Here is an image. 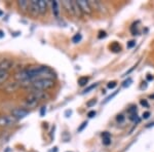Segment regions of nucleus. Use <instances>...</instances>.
Masks as SVG:
<instances>
[{
  "label": "nucleus",
  "instance_id": "obj_1",
  "mask_svg": "<svg viewBox=\"0 0 154 152\" xmlns=\"http://www.w3.org/2000/svg\"><path fill=\"white\" fill-rule=\"evenodd\" d=\"M54 85V81L53 79L48 78H40L34 80L33 82L30 83V86L34 89V91H45V89L51 88Z\"/></svg>",
  "mask_w": 154,
  "mask_h": 152
},
{
  "label": "nucleus",
  "instance_id": "obj_2",
  "mask_svg": "<svg viewBox=\"0 0 154 152\" xmlns=\"http://www.w3.org/2000/svg\"><path fill=\"white\" fill-rule=\"evenodd\" d=\"M44 95L42 92L40 91H35L34 93L30 94L26 99H25L24 105L27 107V108H34L35 106L38 105L39 101L42 99Z\"/></svg>",
  "mask_w": 154,
  "mask_h": 152
},
{
  "label": "nucleus",
  "instance_id": "obj_3",
  "mask_svg": "<svg viewBox=\"0 0 154 152\" xmlns=\"http://www.w3.org/2000/svg\"><path fill=\"white\" fill-rule=\"evenodd\" d=\"M77 3H78V5L80 6V8L83 14H91V12H93V7L91 6L89 1H86V0H78Z\"/></svg>",
  "mask_w": 154,
  "mask_h": 152
},
{
  "label": "nucleus",
  "instance_id": "obj_4",
  "mask_svg": "<svg viewBox=\"0 0 154 152\" xmlns=\"http://www.w3.org/2000/svg\"><path fill=\"white\" fill-rule=\"evenodd\" d=\"M17 119L14 116L9 115H3L0 116V126H11L14 123H16Z\"/></svg>",
  "mask_w": 154,
  "mask_h": 152
},
{
  "label": "nucleus",
  "instance_id": "obj_5",
  "mask_svg": "<svg viewBox=\"0 0 154 152\" xmlns=\"http://www.w3.org/2000/svg\"><path fill=\"white\" fill-rule=\"evenodd\" d=\"M29 114V111L27 109L24 108H16L11 111V115L14 117L16 119H21L26 117Z\"/></svg>",
  "mask_w": 154,
  "mask_h": 152
},
{
  "label": "nucleus",
  "instance_id": "obj_6",
  "mask_svg": "<svg viewBox=\"0 0 154 152\" xmlns=\"http://www.w3.org/2000/svg\"><path fill=\"white\" fill-rule=\"evenodd\" d=\"M29 11L31 12V14H33V16H37V14H39L38 1H36V0H32V1H30Z\"/></svg>",
  "mask_w": 154,
  "mask_h": 152
},
{
  "label": "nucleus",
  "instance_id": "obj_7",
  "mask_svg": "<svg viewBox=\"0 0 154 152\" xmlns=\"http://www.w3.org/2000/svg\"><path fill=\"white\" fill-rule=\"evenodd\" d=\"M11 66H12V62L9 61V60L5 59V60H3L1 63H0V70L7 72L9 69L11 68Z\"/></svg>",
  "mask_w": 154,
  "mask_h": 152
},
{
  "label": "nucleus",
  "instance_id": "obj_8",
  "mask_svg": "<svg viewBox=\"0 0 154 152\" xmlns=\"http://www.w3.org/2000/svg\"><path fill=\"white\" fill-rule=\"evenodd\" d=\"M38 7H39V14H45L48 11V3L44 0H38Z\"/></svg>",
  "mask_w": 154,
  "mask_h": 152
},
{
  "label": "nucleus",
  "instance_id": "obj_9",
  "mask_svg": "<svg viewBox=\"0 0 154 152\" xmlns=\"http://www.w3.org/2000/svg\"><path fill=\"white\" fill-rule=\"evenodd\" d=\"M73 11H74V16L78 17V18H81L83 14L82 11H81L80 6L78 5L77 1H73Z\"/></svg>",
  "mask_w": 154,
  "mask_h": 152
},
{
  "label": "nucleus",
  "instance_id": "obj_10",
  "mask_svg": "<svg viewBox=\"0 0 154 152\" xmlns=\"http://www.w3.org/2000/svg\"><path fill=\"white\" fill-rule=\"evenodd\" d=\"M63 6L66 8V11L71 14H74L73 11V1H68V0H65L63 1Z\"/></svg>",
  "mask_w": 154,
  "mask_h": 152
},
{
  "label": "nucleus",
  "instance_id": "obj_11",
  "mask_svg": "<svg viewBox=\"0 0 154 152\" xmlns=\"http://www.w3.org/2000/svg\"><path fill=\"white\" fill-rule=\"evenodd\" d=\"M51 8H53V14L56 18H59L60 17V9H59V3L58 1L54 0L51 1Z\"/></svg>",
  "mask_w": 154,
  "mask_h": 152
},
{
  "label": "nucleus",
  "instance_id": "obj_12",
  "mask_svg": "<svg viewBox=\"0 0 154 152\" xmlns=\"http://www.w3.org/2000/svg\"><path fill=\"white\" fill-rule=\"evenodd\" d=\"M19 7L22 9L23 11H29V7H30V2L26 1V0H20L18 2Z\"/></svg>",
  "mask_w": 154,
  "mask_h": 152
},
{
  "label": "nucleus",
  "instance_id": "obj_13",
  "mask_svg": "<svg viewBox=\"0 0 154 152\" xmlns=\"http://www.w3.org/2000/svg\"><path fill=\"white\" fill-rule=\"evenodd\" d=\"M102 138H103V144L106 146L110 145L111 144V137H110V134L108 132H104L102 134Z\"/></svg>",
  "mask_w": 154,
  "mask_h": 152
},
{
  "label": "nucleus",
  "instance_id": "obj_14",
  "mask_svg": "<svg viewBox=\"0 0 154 152\" xmlns=\"http://www.w3.org/2000/svg\"><path fill=\"white\" fill-rule=\"evenodd\" d=\"M110 49L113 51V53H119V51H121V46H120V44L117 43V42H113L112 44H111L110 46Z\"/></svg>",
  "mask_w": 154,
  "mask_h": 152
},
{
  "label": "nucleus",
  "instance_id": "obj_15",
  "mask_svg": "<svg viewBox=\"0 0 154 152\" xmlns=\"http://www.w3.org/2000/svg\"><path fill=\"white\" fill-rule=\"evenodd\" d=\"M7 77H8V72L0 70V83H1V82H3L4 80H6Z\"/></svg>",
  "mask_w": 154,
  "mask_h": 152
},
{
  "label": "nucleus",
  "instance_id": "obj_16",
  "mask_svg": "<svg viewBox=\"0 0 154 152\" xmlns=\"http://www.w3.org/2000/svg\"><path fill=\"white\" fill-rule=\"evenodd\" d=\"M88 82V77H80L78 79V83L80 86H84Z\"/></svg>",
  "mask_w": 154,
  "mask_h": 152
},
{
  "label": "nucleus",
  "instance_id": "obj_17",
  "mask_svg": "<svg viewBox=\"0 0 154 152\" xmlns=\"http://www.w3.org/2000/svg\"><path fill=\"white\" fill-rule=\"evenodd\" d=\"M81 39H82V36H81V34L77 33V34L74 35L73 38H72V41H73L74 43H78V42L81 41Z\"/></svg>",
  "mask_w": 154,
  "mask_h": 152
},
{
  "label": "nucleus",
  "instance_id": "obj_18",
  "mask_svg": "<svg viewBox=\"0 0 154 152\" xmlns=\"http://www.w3.org/2000/svg\"><path fill=\"white\" fill-rule=\"evenodd\" d=\"M99 85V83H95V84H91V85H89L88 88H86L83 91V94H88V93H89V92L91 91V89H94V88H96L97 86Z\"/></svg>",
  "mask_w": 154,
  "mask_h": 152
},
{
  "label": "nucleus",
  "instance_id": "obj_19",
  "mask_svg": "<svg viewBox=\"0 0 154 152\" xmlns=\"http://www.w3.org/2000/svg\"><path fill=\"white\" fill-rule=\"evenodd\" d=\"M131 34H133V35H137V34L139 33V32H138V29H137V25H136V24H133V25H131Z\"/></svg>",
  "mask_w": 154,
  "mask_h": 152
},
{
  "label": "nucleus",
  "instance_id": "obj_20",
  "mask_svg": "<svg viewBox=\"0 0 154 152\" xmlns=\"http://www.w3.org/2000/svg\"><path fill=\"white\" fill-rule=\"evenodd\" d=\"M116 85H117L116 81H110V82L108 83V85H107V86H108V88H111V89H112V88H115Z\"/></svg>",
  "mask_w": 154,
  "mask_h": 152
},
{
  "label": "nucleus",
  "instance_id": "obj_21",
  "mask_svg": "<svg viewBox=\"0 0 154 152\" xmlns=\"http://www.w3.org/2000/svg\"><path fill=\"white\" fill-rule=\"evenodd\" d=\"M128 113L131 114H136L137 113V107H135V106H133V107H131L130 109H128Z\"/></svg>",
  "mask_w": 154,
  "mask_h": 152
},
{
  "label": "nucleus",
  "instance_id": "obj_22",
  "mask_svg": "<svg viewBox=\"0 0 154 152\" xmlns=\"http://www.w3.org/2000/svg\"><path fill=\"white\" fill-rule=\"evenodd\" d=\"M130 119L133 121H137V123H139V120H140V119L138 118V116H137V114H131L130 116Z\"/></svg>",
  "mask_w": 154,
  "mask_h": 152
},
{
  "label": "nucleus",
  "instance_id": "obj_23",
  "mask_svg": "<svg viewBox=\"0 0 154 152\" xmlns=\"http://www.w3.org/2000/svg\"><path fill=\"white\" fill-rule=\"evenodd\" d=\"M117 93H118V92H114V93H113L112 95H111V96H109L108 98H107V99L105 100V103H107V102H109V101H110L111 99H113L114 97H115L116 95H117Z\"/></svg>",
  "mask_w": 154,
  "mask_h": 152
},
{
  "label": "nucleus",
  "instance_id": "obj_24",
  "mask_svg": "<svg viewBox=\"0 0 154 152\" xmlns=\"http://www.w3.org/2000/svg\"><path fill=\"white\" fill-rule=\"evenodd\" d=\"M136 45V41L135 40H131L130 42H128V48H133Z\"/></svg>",
  "mask_w": 154,
  "mask_h": 152
},
{
  "label": "nucleus",
  "instance_id": "obj_25",
  "mask_svg": "<svg viewBox=\"0 0 154 152\" xmlns=\"http://www.w3.org/2000/svg\"><path fill=\"white\" fill-rule=\"evenodd\" d=\"M88 126V123L86 121H84V123H82V124L80 126V128L78 129V132H81V131H83V129L85 128V126Z\"/></svg>",
  "mask_w": 154,
  "mask_h": 152
},
{
  "label": "nucleus",
  "instance_id": "obj_26",
  "mask_svg": "<svg viewBox=\"0 0 154 152\" xmlns=\"http://www.w3.org/2000/svg\"><path fill=\"white\" fill-rule=\"evenodd\" d=\"M88 116L89 117V118H93V117L96 116V111H89L88 113Z\"/></svg>",
  "mask_w": 154,
  "mask_h": 152
},
{
  "label": "nucleus",
  "instance_id": "obj_27",
  "mask_svg": "<svg viewBox=\"0 0 154 152\" xmlns=\"http://www.w3.org/2000/svg\"><path fill=\"white\" fill-rule=\"evenodd\" d=\"M141 105L145 106L146 108H148V107H149V104H148V102L146 101V100H142V101H141Z\"/></svg>",
  "mask_w": 154,
  "mask_h": 152
},
{
  "label": "nucleus",
  "instance_id": "obj_28",
  "mask_svg": "<svg viewBox=\"0 0 154 152\" xmlns=\"http://www.w3.org/2000/svg\"><path fill=\"white\" fill-rule=\"evenodd\" d=\"M96 103H97V101H96V100H91V102H88V103L86 104V105H88V107H91V106H94V105H95Z\"/></svg>",
  "mask_w": 154,
  "mask_h": 152
},
{
  "label": "nucleus",
  "instance_id": "obj_29",
  "mask_svg": "<svg viewBox=\"0 0 154 152\" xmlns=\"http://www.w3.org/2000/svg\"><path fill=\"white\" fill-rule=\"evenodd\" d=\"M123 120H125V116L123 115H121L120 114V115L117 116V121H119V123H122Z\"/></svg>",
  "mask_w": 154,
  "mask_h": 152
},
{
  "label": "nucleus",
  "instance_id": "obj_30",
  "mask_svg": "<svg viewBox=\"0 0 154 152\" xmlns=\"http://www.w3.org/2000/svg\"><path fill=\"white\" fill-rule=\"evenodd\" d=\"M107 36V34H106V32H100V35H99L98 37L99 38H105V37Z\"/></svg>",
  "mask_w": 154,
  "mask_h": 152
},
{
  "label": "nucleus",
  "instance_id": "obj_31",
  "mask_svg": "<svg viewBox=\"0 0 154 152\" xmlns=\"http://www.w3.org/2000/svg\"><path fill=\"white\" fill-rule=\"evenodd\" d=\"M149 116H150V112H145V113L143 114V118H144V119L149 118Z\"/></svg>",
  "mask_w": 154,
  "mask_h": 152
},
{
  "label": "nucleus",
  "instance_id": "obj_32",
  "mask_svg": "<svg viewBox=\"0 0 154 152\" xmlns=\"http://www.w3.org/2000/svg\"><path fill=\"white\" fill-rule=\"evenodd\" d=\"M45 112H46L45 107H42L41 110H40V115H41V116H44V113H45Z\"/></svg>",
  "mask_w": 154,
  "mask_h": 152
},
{
  "label": "nucleus",
  "instance_id": "obj_33",
  "mask_svg": "<svg viewBox=\"0 0 154 152\" xmlns=\"http://www.w3.org/2000/svg\"><path fill=\"white\" fill-rule=\"evenodd\" d=\"M131 82V79H128V81H125V84H123V86H125V88L126 85H130Z\"/></svg>",
  "mask_w": 154,
  "mask_h": 152
},
{
  "label": "nucleus",
  "instance_id": "obj_34",
  "mask_svg": "<svg viewBox=\"0 0 154 152\" xmlns=\"http://www.w3.org/2000/svg\"><path fill=\"white\" fill-rule=\"evenodd\" d=\"M2 37H4V32L0 30V38H2Z\"/></svg>",
  "mask_w": 154,
  "mask_h": 152
},
{
  "label": "nucleus",
  "instance_id": "obj_35",
  "mask_svg": "<svg viewBox=\"0 0 154 152\" xmlns=\"http://www.w3.org/2000/svg\"><path fill=\"white\" fill-rule=\"evenodd\" d=\"M54 150H51L49 152H58V148H57V147H54V148H53Z\"/></svg>",
  "mask_w": 154,
  "mask_h": 152
},
{
  "label": "nucleus",
  "instance_id": "obj_36",
  "mask_svg": "<svg viewBox=\"0 0 154 152\" xmlns=\"http://www.w3.org/2000/svg\"><path fill=\"white\" fill-rule=\"evenodd\" d=\"M147 79H148V80H151V79H153V76L148 75V76H147Z\"/></svg>",
  "mask_w": 154,
  "mask_h": 152
},
{
  "label": "nucleus",
  "instance_id": "obj_37",
  "mask_svg": "<svg viewBox=\"0 0 154 152\" xmlns=\"http://www.w3.org/2000/svg\"><path fill=\"white\" fill-rule=\"evenodd\" d=\"M150 98H151V99H154V95H151Z\"/></svg>",
  "mask_w": 154,
  "mask_h": 152
}]
</instances>
